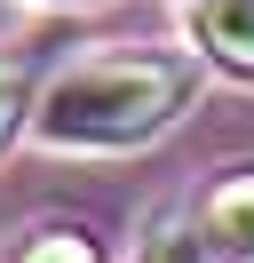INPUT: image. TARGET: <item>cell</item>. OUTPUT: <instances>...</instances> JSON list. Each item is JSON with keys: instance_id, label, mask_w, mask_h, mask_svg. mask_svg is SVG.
<instances>
[{"instance_id": "obj_1", "label": "cell", "mask_w": 254, "mask_h": 263, "mask_svg": "<svg viewBox=\"0 0 254 263\" xmlns=\"http://www.w3.org/2000/svg\"><path fill=\"white\" fill-rule=\"evenodd\" d=\"M199 88H206L199 48H119V56H88V64L56 72L32 128L56 152H135L167 136L199 104Z\"/></svg>"}, {"instance_id": "obj_2", "label": "cell", "mask_w": 254, "mask_h": 263, "mask_svg": "<svg viewBox=\"0 0 254 263\" xmlns=\"http://www.w3.org/2000/svg\"><path fill=\"white\" fill-rule=\"evenodd\" d=\"M190 40H199V56H215L222 72L254 80V0H199V8H190Z\"/></svg>"}, {"instance_id": "obj_3", "label": "cell", "mask_w": 254, "mask_h": 263, "mask_svg": "<svg viewBox=\"0 0 254 263\" xmlns=\"http://www.w3.org/2000/svg\"><path fill=\"white\" fill-rule=\"evenodd\" d=\"M199 231H206V247H215V255L254 263V167L222 176L215 192L199 199Z\"/></svg>"}, {"instance_id": "obj_4", "label": "cell", "mask_w": 254, "mask_h": 263, "mask_svg": "<svg viewBox=\"0 0 254 263\" xmlns=\"http://www.w3.org/2000/svg\"><path fill=\"white\" fill-rule=\"evenodd\" d=\"M16 263H103V247L79 223H48V231H32V239L16 247Z\"/></svg>"}, {"instance_id": "obj_5", "label": "cell", "mask_w": 254, "mask_h": 263, "mask_svg": "<svg viewBox=\"0 0 254 263\" xmlns=\"http://www.w3.org/2000/svg\"><path fill=\"white\" fill-rule=\"evenodd\" d=\"M143 263H215V247H206L199 223H159L151 247H143Z\"/></svg>"}, {"instance_id": "obj_6", "label": "cell", "mask_w": 254, "mask_h": 263, "mask_svg": "<svg viewBox=\"0 0 254 263\" xmlns=\"http://www.w3.org/2000/svg\"><path fill=\"white\" fill-rule=\"evenodd\" d=\"M16 128H24V80H16V72H0V152L16 144Z\"/></svg>"}, {"instance_id": "obj_7", "label": "cell", "mask_w": 254, "mask_h": 263, "mask_svg": "<svg viewBox=\"0 0 254 263\" xmlns=\"http://www.w3.org/2000/svg\"><path fill=\"white\" fill-rule=\"evenodd\" d=\"M64 8H95V0H64Z\"/></svg>"}]
</instances>
